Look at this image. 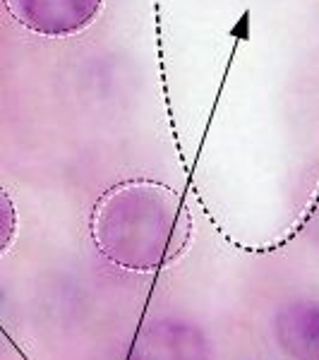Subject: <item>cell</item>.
Listing matches in <instances>:
<instances>
[{
    "label": "cell",
    "mask_w": 319,
    "mask_h": 360,
    "mask_svg": "<svg viewBox=\"0 0 319 360\" xmlns=\"http://www.w3.org/2000/svg\"><path fill=\"white\" fill-rule=\"evenodd\" d=\"M132 360H209V351L195 327L161 322L139 336Z\"/></svg>",
    "instance_id": "3"
},
{
    "label": "cell",
    "mask_w": 319,
    "mask_h": 360,
    "mask_svg": "<svg viewBox=\"0 0 319 360\" xmlns=\"http://www.w3.org/2000/svg\"><path fill=\"white\" fill-rule=\"evenodd\" d=\"M5 8L32 34L67 39L94 25L103 0H5Z\"/></svg>",
    "instance_id": "2"
},
{
    "label": "cell",
    "mask_w": 319,
    "mask_h": 360,
    "mask_svg": "<svg viewBox=\"0 0 319 360\" xmlns=\"http://www.w3.org/2000/svg\"><path fill=\"white\" fill-rule=\"evenodd\" d=\"M17 236V209L13 197L0 185V255H5Z\"/></svg>",
    "instance_id": "5"
},
{
    "label": "cell",
    "mask_w": 319,
    "mask_h": 360,
    "mask_svg": "<svg viewBox=\"0 0 319 360\" xmlns=\"http://www.w3.org/2000/svg\"><path fill=\"white\" fill-rule=\"evenodd\" d=\"M276 341L291 360H319V303H295L276 315Z\"/></svg>",
    "instance_id": "4"
},
{
    "label": "cell",
    "mask_w": 319,
    "mask_h": 360,
    "mask_svg": "<svg viewBox=\"0 0 319 360\" xmlns=\"http://www.w3.org/2000/svg\"><path fill=\"white\" fill-rule=\"evenodd\" d=\"M193 219L181 195L156 180L108 190L91 214V238L103 257L132 271L161 269L185 252Z\"/></svg>",
    "instance_id": "1"
}]
</instances>
